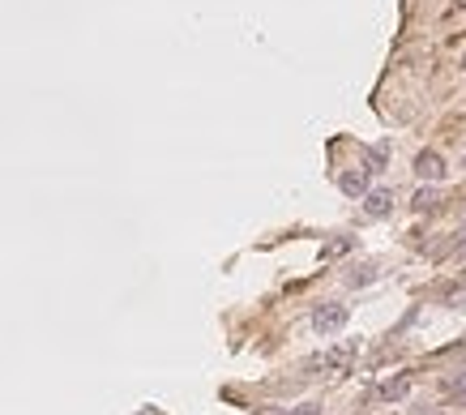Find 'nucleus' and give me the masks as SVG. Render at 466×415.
<instances>
[{"label": "nucleus", "instance_id": "obj_10", "mask_svg": "<svg viewBox=\"0 0 466 415\" xmlns=\"http://www.w3.org/2000/svg\"><path fill=\"white\" fill-rule=\"evenodd\" d=\"M449 308H466V291H453V295H449Z\"/></svg>", "mask_w": 466, "mask_h": 415}, {"label": "nucleus", "instance_id": "obj_8", "mask_svg": "<svg viewBox=\"0 0 466 415\" xmlns=\"http://www.w3.org/2000/svg\"><path fill=\"white\" fill-rule=\"evenodd\" d=\"M347 283H351V287H364V283H373V266H364V270L347 274Z\"/></svg>", "mask_w": 466, "mask_h": 415}, {"label": "nucleus", "instance_id": "obj_6", "mask_svg": "<svg viewBox=\"0 0 466 415\" xmlns=\"http://www.w3.org/2000/svg\"><path fill=\"white\" fill-rule=\"evenodd\" d=\"M436 201H441L436 189H420V193H415V210H436Z\"/></svg>", "mask_w": 466, "mask_h": 415}, {"label": "nucleus", "instance_id": "obj_5", "mask_svg": "<svg viewBox=\"0 0 466 415\" xmlns=\"http://www.w3.org/2000/svg\"><path fill=\"white\" fill-rule=\"evenodd\" d=\"M338 189H342L347 197H364V193H368V172H342V176H338Z\"/></svg>", "mask_w": 466, "mask_h": 415}, {"label": "nucleus", "instance_id": "obj_11", "mask_svg": "<svg viewBox=\"0 0 466 415\" xmlns=\"http://www.w3.org/2000/svg\"><path fill=\"white\" fill-rule=\"evenodd\" d=\"M458 262H466V236L458 240Z\"/></svg>", "mask_w": 466, "mask_h": 415}, {"label": "nucleus", "instance_id": "obj_3", "mask_svg": "<svg viewBox=\"0 0 466 415\" xmlns=\"http://www.w3.org/2000/svg\"><path fill=\"white\" fill-rule=\"evenodd\" d=\"M394 210V189H373V193H364V215L368 219H385Z\"/></svg>", "mask_w": 466, "mask_h": 415}, {"label": "nucleus", "instance_id": "obj_12", "mask_svg": "<svg viewBox=\"0 0 466 415\" xmlns=\"http://www.w3.org/2000/svg\"><path fill=\"white\" fill-rule=\"evenodd\" d=\"M428 415H445V411H428Z\"/></svg>", "mask_w": 466, "mask_h": 415}, {"label": "nucleus", "instance_id": "obj_13", "mask_svg": "<svg viewBox=\"0 0 466 415\" xmlns=\"http://www.w3.org/2000/svg\"><path fill=\"white\" fill-rule=\"evenodd\" d=\"M462 69H466V56H462Z\"/></svg>", "mask_w": 466, "mask_h": 415}, {"label": "nucleus", "instance_id": "obj_2", "mask_svg": "<svg viewBox=\"0 0 466 415\" xmlns=\"http://www.w3.org/2000/svg\"><path fill=\"white\" fill-rule=\"evenodd\" d=\"M445 172H449V167H445V159H441L436 150H420V154H415V176H420V180H432V184H436V180H445Z\"/></svg>", "mask_w": 466, "mask_h": 415}, {"label": "nucleus", "instance_id": "obj_7", "mask_svg": "<svg viewBox=\"0 0 466 415\" xmlns=\"http://www.w3.org/2000/svg\"><path fill=\"white\" fill-rule=\"evenodd\" d=\"M351 248H355V240H351V236H342V240L325 244V248H321V257H342V253H351Z\"/></svg>", "mask_w": 466, "mask_h": 415}, {"label": "nucleus", "instance_id": "obj_4", "mask_svg": "<svg viewBox=\"0 0 466 415\" xmlns=\"http://www.w3.org/2000/svg\"><path fill=\"white\" fill-rule=\"evenodd\" d=\"M406 394H410V377H406V373L389 377V381L377 390V398H381V402H398V398H406Z\"/></svg>", "mask_w": 466, "mask_h": 415}, {"label": "nucleus", "instance_id": "obj_9", "mask_svg": "<svg viewBox=\"0 0 466 415\" xmlns=\"http://www.w3.org/2000/svg\"><path fill=\"white\" fill-rule=\"evenodd\" d=\"M287 415H321V402H295Z\"/></svg>", "mask_w": 466, "mask_h": 415}, {"label": "nucleus", "instance_id": "obj_1", "mask_svg": "<svg viewBox=\"0 0 466 415\" xmlns=\"http://www.w3.org/2000/svg\"><path fill=\"white\" fill-rule=\"evenodd\" d=\"M347 321H351V308H347V304H334V300L321 304L317 313H313V330H317V334H338Z\"/></svg>", "mask_w": 466, "mask_h": 415}]
</instances>
